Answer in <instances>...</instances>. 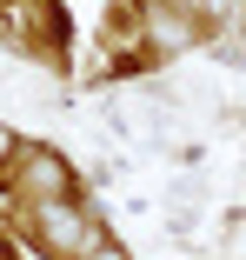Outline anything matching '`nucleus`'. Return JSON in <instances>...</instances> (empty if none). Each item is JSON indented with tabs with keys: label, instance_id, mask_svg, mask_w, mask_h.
Returning a JSON list of instances; mask_svg holds the SVG:
<instances>
[{
	"label": "nucleus",
	"instance_id": "1",
	"mask_svg": "<svg viewBox=\"0 0 246 260\" xmlns=\"http://www.w3.org/2000/svg\"><path fill=\"white\" fill-rule=\"evenodd\" d=\"M40 234H47V247H60V253H80V247H93V234H87V220L73 214V207H54V200H47L40 207Z\"/></svg>",
	"mask_w": 246,
	"mask_h": 260
},
{
	"label": "nucleus",
	"instance_id": "2",
	"mask_svg": "<svg viewBox=\"0 0 246 260\" xmlns=\"http://www.w3.org/2000/svg\"><path fill=\"white\" fill-rule=\"evenodd\" d=\"M7 153H14V134H7V127H0V160H7Z\"/></svg>",
	"mask_w": 246,
	"mask_h": 260
},
{
	"label": "nucleus",
	"instance_id": "3",
	"mask_svg": "<svg viewBox=\"0 0 246 260\" xmlns=\"http://www.w3.org/2000/svg\"><path fill=\"white\" fill-rule=\"evenodd\" d=\"M93 260H120V253H93Z\"/></svg>",
	"mask_w": 246,
	"mask_h": 260
}]
</instances>
